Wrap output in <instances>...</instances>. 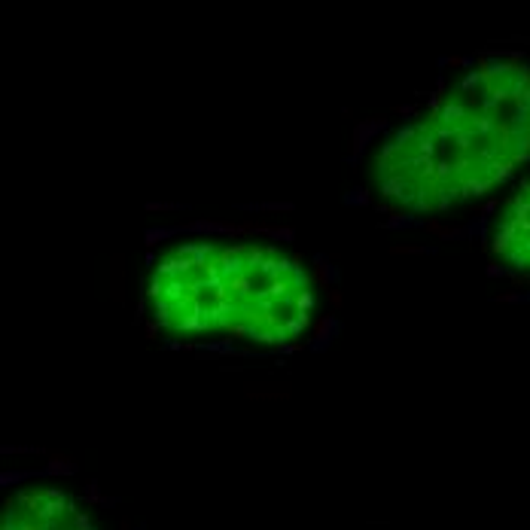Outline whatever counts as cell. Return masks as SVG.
<instances>
[{"label": "cell", "instance_id": "cell-1", "mask_svg": "<svg viewBox=\"0 0 530 530\" xmlns=\"http://www.w3.org/2000/svg\"><path fill=\"white\" fill-rule=\"evenodd\" d=\"M530 165V61L487 55L397 125L366 162L378 208L442 217L494 195Z\"/></svg>", "mask_w": 530, "mask_h": 530}, {"label": "cell", "instance_id": "cell-2", "mask_svg": "<svg viewBox=\"0 0 530 530\" xmlns=\"http://www.w3.org/2000/svg\"><path fill=\"white\" fill-rule=\"evenodd\" d=\"M327 311V289L293 244L256 232H192L162 244L140 284L153 332L186 344L284 351Z\"/></svg>", "mask_w": 530, "mask_h": 530}, {"label": "cell", "instance_id": "cell-4", "mask_svg": "<svg viewBox=\"0 0 530 530\" xmlns=\"http://www.w3.org/2000/svg\"><path fill=\"white\" fill-rule=\"evenodd\" d=\"M0 530H101L89 509L55 485L19 487L3 503Z\"/></svg>", "mask_w": 530, "mask_h": 530}, {"label": "cell", "instance_id": "cell-3", "mask_svg": "<svg viewBox=\"0 0 530 530\" xmlns=\"http://www.w3.org/2000/svg\"><path fill=\"white\" fill-rule=\"evenodd\" d=\"M485 253L500 274L530 284V171L494 208L485 225Z\"/></svg>", "mask_w": 530, "mask_h": 530}]
</instances>
